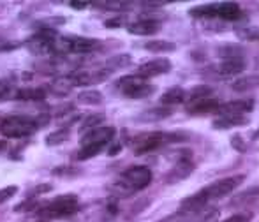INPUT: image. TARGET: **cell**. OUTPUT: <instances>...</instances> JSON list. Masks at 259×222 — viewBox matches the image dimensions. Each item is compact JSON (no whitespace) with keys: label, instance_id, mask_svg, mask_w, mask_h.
<instances>
[{"label":"cell","instance_id":"cell-37","mask_svg":"<svg viewBox=\"0 0 259 222\" xmlns=\"http://www.w3.org/2000/svg\"><path fill=\"white\" fill-rule=\"evenodd\" d=\"M231 147L235 148L236 152H242V154L247 152V143L243 141V138L240 136V134H235V136L231 138Z\"/></svg>","mask_w":259,"mask_h":222},{"label":"cell","instance_id":"cell-11","mask_svg":"<svg viewBox=\"0 0 259 222\" xmlns=\"http://www.w3.org/2000/svg\"><path fill=\"white\" fill-rule=\"evenodd\" d=\"M171 60L164 57H157L152 58V60L145 62V64L140 65L138 69V74L143 76V78H154V76H160V74H166V72L171 71Z\"/></svg>","mask_w":259,"mask_h":222},{"label":"cell","instance_id":"cell-38","mask_svg":"<svg viewBox=\"0 0 259 222\" xmlns=\"http://www.w3.org/2000/svg\"><path fill=\"white\" fill-rule=\"evenodd\" d=\"M238 35L242 39L256 41V39H259V28H243V30H238Z\"/></svg>","mask_w":259,"mask_h":222},{"label":"cell","instance_id":"cell-6","mask_svg":"<svg viewBox=\"0 0 259 222\" xmlns=\"http://www.w3.org/2000/svg\"><path fill=\"white\" fill-rule=\"evenodd\" d=\"M243 180H245V174H233V176L221 178V180L206 185L201 191H203V194H205L208 203L219 201V199H224V198H228L229 194H233V192L243 184Z\"/></svg>","mask_w":259,"mask_h":222},{"label":"cell","instance_id":"cell-42","mask_svg":"<svg viewBox=\"0 0 259 222\" xmlns=\"http://www.w3.org/2000/svg\"><path fill=\"white\" fill-rule=\"evenodd\" d=\"M122 18H109V20L104 21V27L106 28H118L122 25Z\"/></svg>","mask_w":259,"mask_h":222},{"label":"cell","instance_id":"cell-9","mask_svg":"<svg viewBox=\"0 0 259 222\" xmlns=\"http://www.w3.org/2000/svg\"><path fill=\"white\" fill-rule=\"evenodd\" d=\"M58 35L55 34L52 28H42L41 32H37L35 35H32L25 46L28 48V52H32L34 55H48L53 53V46H55V39Z\"/></svg>","mask_w":259,"mask_h":222},{"label":"cell","instance_id":"cell-31","mask_svg":"<svg viewBox=\"0 0 259 222\" xmlns=\"http://www.w3.org/2000/svg\"><path fill=\"white\" fill-rule=\"evenodd\" d=\"M169 115H173V108H150L141 115V118H145L147 122H157V120L167 118Z\"/></svg>","mask_w":259,"mask_h":222},{"label":"cell","instance_id":"cell-16","mask_svg":"<svg viewBox=\"0 0 259 222\" xmlns=\"http://www.w3.org/2000/svg\"><path fill=\"white\" fill-rule=\"evenodd\" d=\"M192 171H194V164H192L191 159H187L184 155V157H182L177 164L171 167L169 173L166 174V184H175V182L185 180V178H187Z\"/></svg>","mask_w":259,"mask_h":222},{"label":"cell","instance_id":"cell-17","mask_svg":"<svg viewBox=\"0 0 259 222\" xmlns=\"http://www.w3.org/2000/svg\"><path fill=\"white\" fill-rule=\"evenodd\" d=\"M215 74L221 78H228V76H238L245 71V60H222L221 64L215 65Z\"/></svg>","mask_w":259,"mask_h":222},{"label":"cell","instance_id":"cell-26","mask_svg":"<svg viewBox=\"0 0 259 222\" xmlns=\"http://www.w3.org/2000/svg\"><path fill=\"white\" fill-rule=\"evenodd\" d=\"M46 97L45 88H21L14 94V99L18 101H42Z\"/></svg>","mask_w":259,"mask_h":222},{"label":"cell","instance_id":"cell-25","mask_svg":"<svg viewBox=\"0 0 259 222\" xmlns=\"http://www.w3.org/2000/svg\"><path fill=\"white\" fill-rule=\"evenodd\" d=\"M103 94L99 90H83L81 94H78V103L85 104V106H97L103 103Z\"/></svg>","mask_w":259,"mask_h":222},{"label":"cell","instance_id":"cell-22","mask_svg":"<svg viewBox=\"0 0 259 222\" xmlns=\"http://www.w3.org/2000/svg\"><path fill=\"white\" fill-rule=\"evenodd\" d=\"M259 86V74H250V76H242V78L233 81V90L235 92H249V90Z\"/></svg>","mask_w":259,"mask_h":222},{"label":"cell","instance_id":"cell-13","mask_svg":"<svg viewBox=\"0 0 259 222\" xmlns=\"http://www.w3.org/2000/svg\"><path fill=\"white\" fill-rule=\"evenodd\" d=\"M115 136H116L115 127H97V129L87 130V134H83L81 147L83 145H94V143L108 145L109 141H113Z\"/></svg>","mask_w":259,"mask_h":222},{"label":"cell","instance_id":"cell-20","mask_svg":"<svg viewBox=\"0 0 259 222\" xmlns=\"http://www.w3.org/2000/svg\"><path fill=\"white\" fill-rule=\"evenodd\" d=\"M187 101V92L180 86H173V88H167L166 92L160 96V104L162 106H177Z\"/></svg>","mask_w":259,"mask_h":222},{"label":"cell","instance_id":"cell-29","mask_svg":"<svg viewBox=\"0 0 259 222\" xmlns=\"http://www.w3.org/2000/svg\"><path fill=\"white\" fill-rule=\"evenodd\" d=\"M72 88L74 86L71 83V78H57L50 83V90H52L55 96H67Z\"/></svg>","mask_w":259,"mask_h":222},{"label":"cell","instance_id":"cell-2","mask_svg":"<svg viewBox=\"0 0 259 222\" xmlns=\"http://www.w3.org/2000/svg\"><path fill=\"white\" fill-rule=\"evenodd\" d=\"M187 136L185 134H177V132H145L140 134L138 138L133 140L134 147V155H145L148 152H154L157 148H160L164 143H175V141H185Z\"/></svg>","mask_w":259,"mask_h":222},{"label":"cell","instance_id":"cell-33","mask_svg":"<svg viewBox=\"0 0 259 222\" xmlns=\"http://www.w3.org/2000/svg\"><path fill=\"white\" fill-rule=\"evenodd\" d=\"M210 94H213L211 86H206V85H199V86H194L191 92H187V99L192 101H198V99H205V97H211Z\"/></svg>","mask_w":259,"mask_h":222},{"label":"cell","instance_id":"cell-7","mask_svg":"<svg viewBox=\"0 0 259 222\" xmlns=\"http://www.w3.org/2000/svg\"><path fill=\"white\" fill-rule=\"evenodd\" d=\"M152 178H154V174L147 166H131L120 174L118 182L133 194V192L147 189L152 184Z\"/></svg>","mask_w":259,"mask_h":222},{"label":"cell","instance_id":"cell-32","mask_svg":"<svg viewBox=\"0 0 259 222\" xmlns=\"http://www.w3.org/2000/svg\"><path fill=\"white\" fill-rule=\"evenodd\" d=\"M69 140V129H57V130H53L52 134H48L46 136V145L48 147H58V145H62V143H65V141Z\"/></svg>","mask_w":259,"mask_h":222},{"label":"cell","instance_id":"cell-12","mask_svg":"<svg viewBox=\"0 0 259 222\" xmlns=\"http://www.w3.org/2000/svg\"><path fill=\"white\" fill-rule=\"evenodd\" d=\"M111 74L106 69L103 71H83V72H76L71 76V83L72 86H89V85H96V83H103L106 81V78Z\"/></svg>","mask_w":259,"mask_h":222},{"label":"cell","instance_id":"cell-18","mask_svg":"<svg viewBox=\"0 0 259 222\" xmlns=\"http://www.w3.org/2000/svg\"><path fill=\"white\" fill-rule=\"evenodd\" d=\"M249 123H250L249 116H217L211 122V127L217 130H228V129H235V127H245Z\"/></svg>","mask_w":259,"mask_h":222},{"label":"cell","instance_id":"cell-10","mask_svg":"<svg viewBox=\"0 0 259 222\" xmlns=\"http://www.w3.org/2000/svg\"><path fill=\"white\" fill-rule=\"evenodd\" d=\"M254 106H256L254 99H236L221 104L217 113L221 116H247L254 110Z\"/></svg>","mask_w":259,"mask_h":222},{"label":"cell","instance_id":"cell-34","mask_svg":"<svg viewBox=\"0 0 259 222\" xmlns=\"http://www.w3.org/2000/svg\"><path fill=\"white\" fill-rule=\"evenodd\" d=\"M35 206H39V201L35 198L25 199V201H21L20 205L14 206V212H16V213H27V212H32V210H35Z\"/></svg>","mask_w":259,"mask_h":222},{"label":"cell","instance_id":"cell-28","mask_svg":"<svg viewBox=\"0 0 259 222\" xmlns=\"http://www.w3.org/2000/svg\"><path fill=\"white\" fill-rule=\"evenodd\" d=\"M53 176H60V178H76L79 174H83V167L74 166V164H64L52 169Z\"/></svg>","mask_w":259,"mask_h":222},{"label":"cell","instance_id":"cell-44","mask_svg":"<svg viewBox=\"0 0 259 222\" xmlns=\"http://www.w3.org/2000/svg\"><path fill=\"white\" fill-rule=\"evenodd\" d=\"M6 148H7L6 140H0V152H2V150H6Z\"/></svg>","mask_w":259,"mask_h":222},{"label":"cell","instance_id":"cell-21","mask_svg":"<svg viewBox=\"0 0 259 222\" xmlns=\"http://www.w3.org/2000/svg\"><path fill=\"white\" fill-rule=\"evenodd\" d=\"M217 55L221 57L222 60H240V58H243V55H245V50L240 45H231V42H228V45L219 46Z\"/></svg>","mask_w":259,"mask_h":222},{"label":"cell","instance_id":"cell-27","mask_svg":"<svg viewBox=\"0 0 259 222\" xmlns=\"http://www.w3.org/2000/svg\"><path fill=\"white\" fill-rule=\"evenodd\" d=\"M106 148V145L103 143H94V145H83L81 150L78 152V155H76V159L78 161H89V159L96 157V155H99L101 152H103Z\"/></svg>","mask_w":259,"mask_h":222},{"label":"cell","instance_id":"cell-15","mask_svg":"<svg viewBox=\"0 0 259 222\" xmlns=\"http://www.w3.org/2000/svg\"><path fill=\"white\" fill-rule=\"evenodd\" d=\"M219 106H221V103L215 97H205V99L192 101L187 106V113L194 116H203V115H210V113H217Z\"/></svg>","mask_w":259,"mask_h":222},{"label":"cell","instance_id":"cell-39","mask_svg":"<svg viewBox=\"0 0 259 222\" xmlns=\"http://www.w3.org/2000/svg\"><path fill=\"white\" fill-rule=\"evenodd\" d=\"M52 191H53L52 184H41L32 191V196H41V194H46V192H52Z\"/></svg>","mask_w":259,"mask_h":222},{"label":"cell","instance_id":"cell-43","mask_svg":"<svg viewBox=\"0 0 259 222\" xmlns=\"http://www.w3.org/2000/svg\"><path fill=\"white\" fill-rule=\"evenodd\" d=\"M120 150H122V145L116 143V145H113V147L109 148L108 155H109V157H113V155H118V154H120Z\"/></svg>","mask_w":259,"mask_h":222},{"label":"cell","instance_id":"cell-8","mask_svg":"<svg viewBox=\"0 0 259 222\" xmlns=\"http://www.w3.org/2000/svg\"><path fill=\"white\" fill-rule=\"evenodd\" d=\"M78 196L76 194H62L58 198L52 199L50 203H46L39 213L41 217H67V215H72V213L78 210Z\"/></svg>","mask_w":259,"mask_h":222},{"label":"cell","instance_id":"cell-40","mask_svg":"<svg viewBox=\"0 0 259 222\" xmlns=\"http://www.w3.org/2000/svg\"><path fill=\"white\" fill-rule=\"evenodd\" d=\"M69 6H71L72 9L81 11V9H87V7H89V6H92V4L87 2V0H72V2H69Z\"/></svg>","mask_w":259,"mask_h":222},{"label":"cell","instance_id":"cell-5","mask_svg":"<svg viewBox=\"0 0 259 222\" xmlns=\"http://www.w3.org/2000/svg\"><path fill=\"white\" fill-rule=\"evenodd\" d=\"M116 88L122 92V96L129 97V99H147L155 92V85L148 83L143 76L133 74V76H123L116 81Z\"/></svg>","mask_w":259,"mask_h":222},{"label":"cell","instance_id":"cell-23","mask_svg":"<svg viewBox=\"0 0 259 222\" xmlns=\"http://www.w3.org/2000/svg\"><path fill=\"white\" fill-rule=\"evenodd\" d=\"M133 62V57L131 55H125V53H120V55H115L111 58H108L104 64V69L108 72H113V71H120V69H125L131 65Z\"/></svg>","mask_w":259,"mask_h":222},{"label":"cell","instance_id":"cell-1","mask_svg":"<svg viewBox=\"0 0 259 222\" xmlns=\"http://www.w3.org/2000/svg\"><path fill=\"white\" fill-rule=\"evenodd\" d=\"M192 18L205 21H224V23H236L243 18L242 7L236 2H215V4H205V6L192 7L189 11Z\"/></svg>","mask_w":259,"mask_h":222},{"label":"cell","instance_id":"cell-19","mask_svg":"<svg viewBox=\"0 0 259 222\" xmlns=\"http://www.w3.org/2000/svg\"><path fill=\"white\" fill-rule=\"evenodd\" d=\"M206 205H208V201H206L205 194H203V191H198L196 194L189 196V198H185L184 201L180 203V213H196L205 208Z\"/></svg>","mask_w":259,"mask_h":222},{"label":"cell","instance_id":"cell-41","mask_svg":"<svg viewBox=\"0 0 259 222\" xmlns=\"http://www.w3.org/2000/svg\"><path fill=\"white\" fill-rule=\"evenodd\" d=\"M9 92H11L9 81H6V79H0V99H6Z\"/></svg>","mask_w":259,"mask_h":222},{"label":"cell","instance_id":"cell-36","mask_svg":"<svg viewBox=\"0 0 259 222\" xmlns=\"http://www.w3.org/2000/svg\"><path fill=\"white\" fill-rule=\"evenodd\" d=\"M252 219V213L250 212H238V213H233L231 217L224 219L222 222H250Z\"/></svg>","mask_w":259,"mask_h":222},{"label":"cell","instance_id":"cell-14","mask_svg":"<svg viewBox=\"0 0 259 222\" xmlns=\"http://www.w3.org/2000/svg\"><path fill=\"white\" fill-rule=\"evenodd\" d=\"M160 30V21L148 20V18H141V20L131 21L127 25V32L134 35H155Z\"/></svg>","mask_w":259,"mask_h":222},{"label":"cell","instance_id":"cell-35","mask_svg":"<svg viewBox=\"0 0 259 222\" xmlns=\"http://www.w3.org/2000/svg\"><path fill=\"white\" fill-rule=\"evenodd\" d=\"M16 192H18L16 185H7V187L0 189V205H4V203L9 201L13 196H16Z\"/></svg>","mask_w":259,"mask_h":222},{"label":"cell","instance_id":"cell-4","mask_svg":"<svg viewBox=\"0 0 259 222\" xmlns=\"http://www.w3.org/2000/svg\"><path fill=\"white\" fill-rule=\"evenodd\" d=\"M37 123L35 118L23 115H13L7 118L0 120V134L9 140H21V138H28L37 130Z\"/></svg>","mask_w":259,"mask_h":222},{"label":"cell","instance_id":"cell-30","mask_svg":"<svg viewBox=\"0 0 259 222\" xmlns=\"http://www.w3.org/2000/svg\"><path fill=\"white\" fill-rule=\"evenodd\" d=\"M104 120H106L104 113H92V115H87L85 118H83V123H81V129H79V132L85 134V130L97 129V127H101V123H103Z\"/></svg>","mask_w":259,"mask_h":222},{"label":"cell","instance_id":"cell-45","mask_svg":"<svg viewBox=\"0 0 259 222\" xmlns=\"http://www.w3.org/2000/svg\"><path fill=\"white\" fill-rule=\"evenodd\" d=\"M39 222H45V220H39Z\"/></svg>","mask_w":259,"mask_h":222},{"label":"cell","instance_id":"cell-24","mask_svg":"<svg viewBox=\"0 0 259 222\" xmlns=\"http://www.w3.org/2000/svg\"><path fill=\"white\" fill-rule=\"evenodd\" d=\"M145 50L152 53H173L177 50V45L171 41H162V39H155V41L145 42Z\"/></svg>","mask_w":259,"mask_h":222},{"label":"cell","instance_id":"cell-3","mask_svg":"<svg viewBox=\"0 0 259 222\" xmlns=\"http://www.w3.org/2000/svg\"><path fill=\"white\" fill-rule=\"evenodd\" d=\"M101 48V41L81 35H58L55 39L53 53L57 55H69V53H92Z\"/></svg>","mask_w":259,"mask_h":222}]
</instances>
